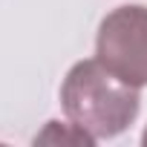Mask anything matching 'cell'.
<instances>
[{
  "instance_id": "obj_3",
  "label": "cell",
  "mask_w": 147,
  "mask_h": 147,
  "mask_svg": "<svg viewBox=\"0 0 147 147\" xmlns=\"http://www.w3.org/2000/svg\"><path fill=\"white\" fill-rule=\"evenodd\" d=\"M35 141H75V144H95V138H92L90 133H84L81 127H75L72 121H69V130H63L61 121H49L46 130H43Z\"/></svg>"
},
{
  "instance_id": "obj_2",
  "label": "cell",
  "mask_w": 147,
  "mask_h": 147,
  "mask_svg": "<svg viewBox=\"0 0 147 147\" xmlns=\"http://www.w3.org/2000/svg\"><path fill=\"white\" fill-rule=\"evenodd\" d=\"M95 58L124 84L147 87V9H113L98 26Z\"/></svg>"
},
{
  "instance_id": "obj_4",
  "label": "cell",
  "mask_w": 147,
  "mask_h": 147,
  "mask_svg": "<svg viewBox=\"0 0 147 147\" xmlns=\"http://www.w3.org/2000/svg\"><path fill=\"white\" fill-rule=\"evenodd\" d=\"M141 144L147 147V127H144V133H141Z\"/></svg>"
},
{
  "instance_id": "obj_1",
  "label": "cell",
  "mask_w": 147,
  "mask_h": 147,
  "mask_svg": "<svg viewBox=\"0 0 147 147\" xmlns=\"http://www.w3.org/2000/svg\"><path fill=\"white\" fill-rule=\"evenodd\" d=\"M61 104L66 118L90 133L95 141L121 136L141 110L138 87L124 84L98 61H78L61 84Z\"/></svg>"
}]
</instances>
